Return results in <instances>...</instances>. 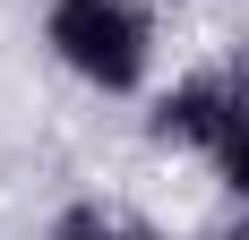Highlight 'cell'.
<instances>
[{
    "label": "cell",
    "mask_w": 249,
    "mask_h": 240,
    "mask_svg": "<svg viewBox=\"0 0 249 240\" xmlns=\"http://www.w3.org/2000/svg\"><path fill=\"white\" fill-rule=\"evenodd\" d=\"M43 51L86 95H146L155 86V0H43Z\"/></svg>",
    "instance_id": "cell-1"
},
{
    "label": "cell",
    "mask_w": 249,
    "mask_h": 240,
    "mask_svg": "<svg viewBox=\"0 0 249 240\" xmlns=\"http://www.w3.org/2000/svg\"><path fill=\"white\" fill-rule=\"evenodd\" d=\"M232 86H241V69H189V77H172V86L146 103V146L206 163L215 137H224V120H232Z\"/></svg>",
    "instance_id": "cell-2"
},
{
    "label": "cell",
    "mask_w": 249,
    "mask_h": 240,
    "mask_svg": "<svg viewBox=\"0 0 249 240\" xmlns=\"http://www.w3.org/2000/svg\"><path fill=\"white\" fill-rule=\"evenodd\" d=\"M206 171L224 180L232 206H249V69L232 86V120H224V137H215V154H206Z\"/></svg>",
    "instance_id": "cell-3"
},
{
    "label": "cell",
    "mask_w": 249,
    "mask_h": 240,
    "mask_svg": "<svg viewBox=\"0 0 249 240\" xmlns=\"http://www.w3.org/2000/svg\"><path fill=\"white\" fill-rule=\"evenodd\" d=\"M43 240H121V215H103V206H60Z\"/></svg>",
    "instance_id": "cell-4"
},
{
    "label": "cell",
    "mask_w": 249,
    "mask_h": 240,
    "mask_svg": "<svg viewBox=\"0 0 249 240\" xmlns=\"http://www.w3.org/2000/svg\"><path fill=\"white\" fill-rule=\"evenodd\" d=\"M121 240H172V232H155V223H121Z\"/></svg>",
    "instance_id": "cell-5"
}]
</instances>
